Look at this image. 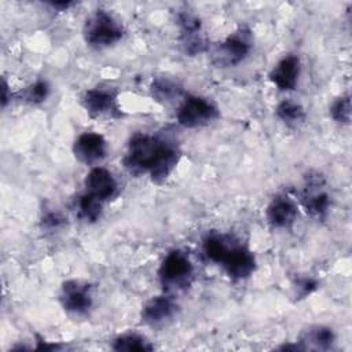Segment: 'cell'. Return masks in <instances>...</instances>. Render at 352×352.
<instances>
[{
	"label": "cell",
	"instance_id": "cell-1",
	"mask_svg": "<svg viewBox=\"0 0 352 352\" xmlns=\"http://www.w3.org/2000/svg\"><path fill=\"white\" fill-rule=\"evenodd\" d=\"M176 139L165 133H133L122 155V166L132 176L146 175L151 183L164 184L182 160Z\"/></svg>",
	"mask_w": 352,
	"mask_h": 352
},
{
	"label": "cell",
	"instance_id": "cell-2",
	"mask_svg": "<svg viewBox=\"0 0 352 352\" xmlns=\"http://www.w3.org/2000/svg\"><path fill=\"white\" fill-rule=\"evenodd\" d=\"M204 257L224 271L232 282L249 279L257 268V258L248 243L236 235L223 231H208L202 238Z\"/></svg>",
	"mask_w": 352,
	"mask_h": 352
},
{
	"label": "cell",
	"instance_id": "cell-3",
	"mask_svg": "<svg viewBox=\"0 0 352 352\" xmlns=\"http://www.w3.org/2000/svg\"><path fill=\"white\" fill-rule=\"evenodd\" d=\"M254 48V34L248 25H239L224 38L209 45L210 63L217 69H231L243 63Z\"/></svg>",
	"mask_w": 352,
	"mask_h": 352
},
{
	"label": "cell",
	"instance_id": "cell-4",
	"mask_svg": "<svg viewBox=\"0 0 352 352\" xmlns=\"http://www.w3.org/2000/svg\"><path fill=\"white\" fill-rule=\"evenodd\" d=\"M157 278L162 292L176 297V294L187 292L194 283L195 265L187 252L172 249L162 257Z\"/></svg>",
	"mask_w": 352,
	"mask_h": 352
},
{
	"label": "cell",
	"instance_id": "cell-5",
	"mask_svg": "<svg viewBox=\"0 0 352 352\" xmlns=\"http://www.w3.org/2000/svg\"><path fill=\"white\" fill-rule=\"evenodd\" d=\"M81 32L85 44L98 51L117 45L125 36L122 22L104 8H96L89 12L84 19Z\"/></svg>",
	"mask_w": 352,
	"mask_h": 352
},
{
	"label": "cell",
	"instance_id": "cell-6",
	"mask_svg": "<svg viewBox=\"0 0 352 352\" xmlns=\"http://www.w3.org/2000/svg\"><path fill=\"white\" fill-rule=\"evenodd\" d=\"M220 117L217 104L202 95L186 94L176 110V121L186 129H199L209 126Z\"/></svg>",
	"mask_w": 352,
	"mask_h": 352
},
{
	"label": "cell",
	"instance_id": "cell-7",
	"mask_svg": "<svg viewBox=\"0 0 352 352\" xmlns=\"http://www.w3.org/2000/svg\"><path fill=\"white\" fill-rule=\"evenodd\" d=\"M297 202L312 219L323 220L327 217L331 208V197L327 190V182L319 170H309L304 176Z\"/></svg>",
	"mask_w": 352,
	"mask_h": 352
},
{
	"label": "cell",
	"instance_id": "cell-8",
	"mask_svg": "<svg viewBox=\"0 0 352 352\" xmlns=\"http://www.w3.org/2000/svg\"><path fill=\"white\" fill-rule=\"evenodd\" d=\"M58 300L66 314L74 318L88 316L95 305L94 286L85 279H66L59 287Z\"/></svg>",
	"mask_w": 352,
	"mask_h": 352
},
{
	"label": "cell",
	"instance_id": "cell-9",
	"mask_svg": "<svg viewBox=\"0 0 352 352\" xmlns=\"http://www.w3.org/2000/svg\"><path fill=\"white\" fill-rule=\"evenodd\" d=\"M80 104L91 118H120L118 94L113 87L96 85L82 92Z\"/></svg>",
	"mask_w": 352,
	"mask_h": 352
},
{
	"label": "cell",
	"instance_id": "cell-10",
	"mask_svg": "<svg viewBox=\"0 0 352 352\" xmlns=\"http://www.w3.org/2000/svg\"><path fill=\"white\" fill-rule=\"evenodd\" d=\"M179 26V45L187 56H197L208 52L209 43L204 33L199 16L190 10H180L176 14Z\"/></svg>",
	"mask_w": 352,
	"mask_h": 352
},
{
	"label": "cell",
	"instance_id": "cell-11",
	"mask_svg": "<svg viewBox=\"0 0 352 352\" xmlns=\"http://www.w3.org/2000/svg\"><path fill=\"white\" fill-rule=\"evenodd\" d=\"M180 312V305L176 297L168 293H161L148 298L140 309V320L148 327H164L172 323Z\"/></svg>",
	"mask_w": 352,
	"mask_h": 352
},
{
	"label": "cell",
	"instance_id": "cell-12",
	"mask_svg": "<svg viewBox=\"0 0 352 352\" xmlns=\"http://www.w3.org/2000/svg\"><path fill=\"white\" fill-rule=\"evenodd\" d=\"M264 216L272 230H290L298 219V202L287 192H278L267 204Z\"/></svg>",
	"mask_w": 352,
	"mask_h": 352
},
{
	"label": "cell",
	"instance_id": "cell-13",
	"mask_svg": "<svg viewBox=\"0 0 352 352\" xmlns=\"http://www.w3.org/2000/svg\"><path fill=\"white\" fill-rule=\"evenodd\" d=\"M72 150L78 162L92 168L107 157L109 142L99 132L84 131L74 139Z\"/></svg>",
	"mask_w": 352,
	"mask_h": 352
},
{
	"label": "cell",
	"instance_id": "cell-14",
	"mask_svg": "<svg viewBox=\"0 0 352 352\" xmlns=\"http://www.w3.org/2000/svg\"><path fill=\"white\" fill-rule=\"evenodd\" d=\"M301 59L297 54H286L276 60L268 73L270 82L280 92H292L297 88L301 77Z\"/></svg>",
	"mask_w": 352,
	"mask_h": 352
},
{
	"label": "cell",
	"instance_id": "cell-15",
	"mask_svg": "<svg viewBox=\"0 0 352 352\" xmlns=\"http://www.w3.org/2000/svg\"><path fill=\"white\" fill-rule=\"evenodd\" d=\"M84 191L107 204L118 195L120 184L107 168L96 165L89 168L84 177Z\"/></svg>",
	"mask_w": 352,
	"mask_h": 352
},
{
	"label": "cell",
	"instance_id": "cell-16",
	"mask_svg": "<svg viewBox=\"0 0 352 352\" xmlns=\"http://www.w3.org/2000/svg\"><path fill=\"white\" fill-rule=\"evenodd\" d=\"M336 340L337 334L330 326L316 323L305 327L300 333L297 342L302 351H329L334 346Z\"/></svg>",
	"mask_w": 352,
	"mask_h": 352
},
{
	"label": "cell",
	"instance_id": "cell-17",
	"mask_svg": "<svg viewBox=\"0 0 352 352\" xmlns=\"http://www.w3.org/2000/svg\"><path fill=\"white\" fill-rule=\"evenodd\" d=\"M274 114L276 120L289 129L300 128L307 120L305 107L293 99H282L274 109Z\"/></svg>",
	"mask_w": 352,
	"mask_h": 352
},
{
	"label": "cell",
	"instance_id": "cell-18",
	"mask_svg": "<svg viewBox=\"0 0 352 352\" xmlns=\"http://www.w3.org/2000/svg\"><path fill=\"white\" fill-rule=\"evenodd\" d=\"M51 95V84L45 78H37L15 94V99L29 106H38L47 102Z\"/></svg>",
	"mask_w": 352,
	"mask_h": 352
},
{
	"label": "cell",
	"instance_id": "cell-19",
	"mask_svg": "<svg viewBox=\"0 0 352 352\" xmlns=\"http://www.w3.org/2000/svg\"><path fill=\"white\" fill-rule=\"evenodd\" d=\"M110 348L117 352H147L153 351L154 345L146 336L135 331H126L116 336L111 340Z\"/></svg>",
	"mask_w": 352,
	"mask_h": 352
},
{
	"label": "cell",
	"instance_id": "cell-20",
	"mask_svg": "<svg viewBox=\"0 0 352 352\" xmlns=\"http://www.w3.org/2000/svg\"><path fill=\"white\" fill-rule=\"evenodd\" d=\"M104 204L96 197L82 191L76 199L77 216L87 224H94L102 219Z\"/></svg>",
	"mask_w": 352,
	"mask_h": 352
},
{
	"label": "cell",
	"instance_id": "cell-21",
	"mask_svg": "<svg viewBox=\"0 0 352 352\" xmlns=\"http://www.w3.org/2000/svg\"><path fill=\"white\" fill-rule=\"evenodd\" d=\"M150 92L154 99L160 102H172L176 98H183L186 94L183 92V88L173 80L158 77L153 80L150 85Z\"/></svg>",
	"mask_w": 352,
	"mask_h": 352
},
{
	"label": "cell",
	"instance_id": "cell-22",
	"mask_svg": "<svg viewBox=\"0 0 352 352\" xmlns=\"http://www.w3.org/2000/svg\"><path fill=\"white\" fill-rule=\"evenodd\" d=\"M67 217L56 208H45L41 210L38 226L44 234H56L66 227Z\"/></svg>",
	"mask_w": 352,
	"mask_h": 352
},
{
	"label": "cell",
	"instance_id": "cell-23",
	"mask_svg": "<svg viewBox=\"0 0 352 352\" xmlns=\"http://www.w3.org/2000/svg\"><path fill=\"white\" fill-rule=\"evenodd\" d=\"M330 118L338 125H349L351 122V96L344 94L337 96L329 107Z\"/></svg>",
	"mask_w": 352,
	"mask_h": 352
},
{
	"label": "cell",
	"instance_id": "cell-24",
	"mask_svg": "<svg viewBox=\"0 0 352 352\" xmlns=\"http://www.w3.org/2000/svg\"><path fill=\"white\" fill-rule=\"evenodd\" d=\"M319 289V280L314 276H298L293 282V296L296 300H304Z\"/></svg>",
	"mask_w": 352,
	"mask_h": 352
},
{
	"label": "cell",
	"instance_id": "cell-25",
	"mask_svg": "<svg viewBox=\"0 0 352 352\" xmlns=\"http://www.w3.org/2000/svg\"><path fill=\"white\" fill-rule=\"evenodd\" d=\"M15 98V94L11 92V85L7 81V78L3 76L1 77V107L6 109L7 104Z\"/></svg>",
	"mask_w": 352,
	"mask_h": 352
},
{
	"label": "cell",
	"instance_id": "cell-26",
	"mask_svg": "<svg viewBox=\"0 0 352 352\" xmlns=\"http://www.w3.org/2000/svg\"><path fill=\"white\" fill-rule=\"evenodd\" d=\"M62 348L63 346L60 344L51 342V341L44 340L40 336H36V346H34V349H37V351H59Z\"/></svg>",
	"mask_w": 352,
	"mask_h": 352
},
{
	"label": "cell",
	"instance_id": "cell-27",
	"mask_svg": "<svg viewBox=\"0 0 352 352\" xmlns=\"http://www.w3.org/2000/svg\"><path fill=\"white\" fill-rule=\"evenodd\" d=\"M51 10H55V11H59V12H63V11H69L73 6H76L74 1H70V0H60V1H47L45 3Z\"/></svg>",
	"mask_w": 352,
	"mask_h": 352
}]
</instances>
